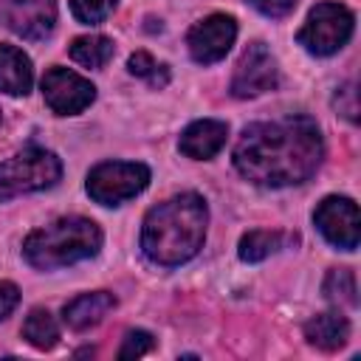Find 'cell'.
<instances>
[{"instance_id": "6da1fadb", "label": "cell", "mask_w": 361, "mask_h": 361, "mask_svg": "<svg viewBox=\"0 0 361 361\" xmlns=\"http://www.w3.org/2000/svg\"><path fill=\"white\" fill-rule=\"evenodd\" d=\"M324 155L322 130L310 116L257 121L234 144L237 172L257 186H293L307 180Z\"/></svg>"}, {"instance_id": "7a4b0ae2", "label": "cell", "mask_w": 361, "mask_h": 361, "mask_svg": "<svg viewBox=\"0 0 361 361\" xmlns=\"http://www.w3.org/2000/svg\"><path fill=\"white\" fill-rule=\"evenodd\" d=\"M206 223V200L197 192H180L147 212L141 228V248L155 265H183L203 248Z\"/></svg>"}, {"instance_id": "3957f363", "label": "cell", "mask_w": 361, "mask_h": 361, "mask_svg": "<svg viewBox=\"0 0 361 361\" xmlns=\"http://www.w3.org/2000/svg\"><path fill=\"white\" fill-rule=\"evenodd\" d=\"M102 248V228L79 214L59 217L37 231H31L23 243V257L28 265L39 271H54L62 265H73L96 257Z\"/></svg>"}, {"instance_id": "277c9868", "label": "cell", "mask_w": 361, "mask_h": 361, "mask_svg": "<svg viewBox=\"0 0 361 361\" xmlns=\"http://www.w3.org/2000/svg\"><path fill=\"white\" fill-rule=\"evenodd\" d=\"M59 175H62V164L54 152L42 147H25L23 152L0 164V200L48 189L59 180Z\"/></svg>"}, {"instance_id": "5b68a950", "label": "cell", "mask_w": 361, "mask_h": 361, "mask_svg": "<svg viewBox=\"0 0 361 361\" xmlns=\"http://www.w3.org/2000/svg\"><path fill=\"white\" fill-rule=\"evenodd\" d=\"M353 25L355 17L347 6L341 3H316L305 20V25L299 28L296 39L299 45H305L307 54L313 56H330L338 48L347 45V39L353 37Z\"/></svg>"}, {"instance_id": "8992f818", "label": "cell", "mask_w": 361, "mask_h": 361, "mask_svg": "<svg viewBox=\"0 0 361 361\" xmlns=\"http://www.w3.org/2000/svg\"><path fill=\"white\" fill-rule=\"evenodd\" d=\"M149 183V169L144 164H127V161H104L90 169L87 175V195L102 206H118L138 192H144Z\"/></svg>"}, {"instance_id": "52a82bcc", "label": "cell", "mask_w": 361, "mask_h": 361, "mask_svg": "<svg viewBox=\"0 0 361 361\" xmlns=\"http://www.w3.org/2000/svg\"><path fill=\"white\" fill-rule=\"evenodd\" d=\"M279 85V68L271 51L262 42H251L231 76V93L237 99H254L265 90H274Z\"/></svg>"}, {"instance_id": "ba28073f", "label": "cell", "mask_w": 361, "mask_h": 361, "mask_svg": "<svg viewBox=\"0 0 361 361\" xmlns=\"http://www.w3.org/2000/svg\"><path fill=\"white\" fill-rule=\"evenodd\" d=\"M42 99L56 116H76L93 104L96 87L68 68H51L42 76Z\"/></svg>"}, {"instance_id": "9c48e42d", "label": "cell", "mask_w": 361, "mask_h": 361, "mask_svg": "<svg viewBox=\"0 0 361 361\" xmlns=\"http://www.w3.org/2000/svg\"><path fill=\"white\" fill-rule=\"evenodd\" d=\"M313 223L330 245L344 251H353L358 245L361 220H358V206L350 197H338V195L324 197L313 212Z\"/></svg>"}, {"instance_id": "30bf717a", "label": "cell", "mask_w": 361, "mask_h": 361, "mask_svg": "<svg viewBox=\"0 0 361 361\" xmlns=\"http://www.w3.org/2000/svg\"><path fill=\"white\" fill-rule=\"evenodd\" d=\"M234 39H237L234 17H228V14H209L206 20L192 25V31L186 37V45H189V54H192L195 62L212 65V62H220L228 54Z\"/></svg>"}, {"instance_id": "8fae6325", "label": "cell", "mask_w": 361, "mask_h": 361, "mask_svg": "<svg viewBox=\"0 0 361 361\" xmlns=\"http://www.w3.org/2000/svg\"><path fill=\"white\" fill-rule=\"evenodd\" d=\"M0 23L25 39H42L54 31L56 0H0Z\"/></svg>"}, {"instance_id": "7c38bea8", "label": "cell", "mask_w": 361, "mask_h": 361, "mask_svg": "<svg viewBox=\"0 0 361 361\" xmlns=\"http://www.w3.org/2000/svg\"><path fill=\"white\" fill-rule=\"evenodd\" d=\"M226 135H228V127L217 118H200V121H192L183 133H180V152L195 158V161H209L214 158L223 144H226Z\"/></svg>"}, {"instance_id": "4fadbf2b", "label": "cell", "mask_w": 361, "mask_h": 361, "mask_svg": "<svg viewBox=\"0 0 361 361\" xmlns=\"http://www.w3.org/2000/svg\"><path fill=\"white\" fill-rule=\"evenodd\" d=\"M116 307V296L110 290H93V293H82L76 299H71L62 310L65 324L76 333H85L90 327H96L110 310Z\"/></svg>"}, {"instance_id": "5bb4252c", "label": "cell", "mask_w": 361, "mask_h": 361, "mask_svg": "<svg viewBox=\"0 0 361 361\" xmlns=\"http://www.w3.org/2000/svg\"><path fill=\"white\" fill-rule=\"evenodd\" d=\"M31 59L14 45H0V90L8 96H25L31 90Z\"/></svg>"}, {"instance_id": "9a60e30c", "label": "cell", "mask_w": 361, "mask_h": 361, "mask_svg": "<svg viewBox=\"0 0 361 361\" xmlns=\"http://www.w3.org/2000/svg\"><path fill=\"white\" fill-rule=\"evenodd\" d=\"M305 338L313 347H319L324 353H333V350H338V347L347 344V338H350V322L341 313H336V310L319 313V316H313L305 324Z\"/></svg>"}, {"instance_id": "2e32d148", "label": "cell", "mask_w": 361, "mask_h": 361, "mask_svg": "<svg viewBox=\"0 0 361 361\" xmlns=\"http://www.w3.org/2000/svg\"><path fill=\"white\" fill-rule=\"evenodd\" d=\"M23 338L37 350H51L59 341V324L45 307H34L23 322Z\"/></svg>"}, {"instance_id": "e0dca14e", "label": "cell", "mask_w": 361, "mask_h": 361, "mask_svg": "<svg viewBox=\"0 0 361 361\" xmlns=\"http://www.w3.org/2000/svg\"><path fill=\"white\" fill-rule=\"evenodd\" d=\"M113 56V42L102 34H85L71 42V59L82 68H102Z\"/></svg>"}, {"instance_id": "ac0fdd59", "label": "cell", "mask_w": 361, "mask_h": 361, "mask_svg": "<svg viewBox=\"0 0 361 361\" xmlns=\"http://www.w3.org/2000/svg\"><path fill=\"white\" fill-rule=\"evenodd\" d=\"M327 302L338 305V307H355L358 305V288H355V274L350 268H333L327 271L324 276V285H322Z\"/></svg>"}, {"instance_id": "d6986e66", "label": "cell", "mask_w": 361, "mask_h": 361, "mask_svg": "<svg viewBox=\"0 0 361 361\" xmlns=\"http://www.w3.org/2000/svg\"><path fill=\"white\" fill-rule=\"evenodd\" d=\"M282 240L285 237L279 231H262V228L248 231L240 240V259L243 262H259V259L271 257L274 251H279L282 248Z\"/></svg>"}, {"instance_id": "ffe728a7", "label": "cell", "mask_w": 361, "mask_h": 361, "mask_svg": "<svg viewBox=\"0 0 361 361\" xmlns=\"http://www.w3.org/2000/svg\"><path fill=\"white\" fill-rule=\"evenodd\" d=\"M127 68L133 76H141L147 79L152 87H164L169 82V68L166 65H158L147 51H135L130 59H127Z\"/></svg>"}, {"instance_id": "44dd1931", "label": "cell", "mask_w": 361, "mask_h": 361, "mask_svg": "<svg viewBox=\"0 0 361 361\" xmlns=\"http://www.w3.org/2000/svg\"><path fill=\"white\" fill-rule=\"evenodd\" d=\"M118 0H71V11L79 23L85 25H96L102 23L113 8H116Z\"/></svg>"}, {"instance_id": "7402d4cb", "label": "cell", "mask_w": 361, "mask_h": 361, "mask_svg": "<svg viewBox=\"0 0 361 361\" xmlns=\"http://www.w3.org/2000/svg\"><path fill=\"white\" fill-rule=\"evenodd\" d=\"M152 336L147 333V330H130L127 336H124V344H121V350H118V358L124 361V358H141V355H147L149 350H152Z\"/></svg>"}, {"instance_id": "603a6c76", "label": "cell", "mask_w": 361, "mask_h": 361, "mask_svg": "<svg viewBox=\"0 0 361 361\" xmlns=\"http://www.w3.org/2000/svg\"><path fill=\"white\" fill-rule=\"evenodd\" d=\"M336 107L347 121H358V102H355V85L347 82L338 93H336Z\"/></svg>"}, {"instance_id": "cb8c5ba5", "label": "cell", "mask_w": 361, "mask_h": 361, "mask_svg": "<svg viewBox=\"0 0 361 361\" xmlns=\"http://www.w3.org/2000/svg\"><path fill=\"white\" fill-rule=\"evenodd\" d=\"M265 17H285L296 8V0H248Z\"/></svg>"}, {"instance_id": "d4e9b609", "label": "cell", "mask_w": 361, "mask_h": 361, "mask_svg": "<svg viewBox=\"0 0 361 361\" xmlns=\"http://www.w3.org/2000/svg\"><path fill=\"white\" fill-rule=\"evenodd\" d=\"M20 305V290L14 282H0V322Z\"/></svg>"}]
</instances>
